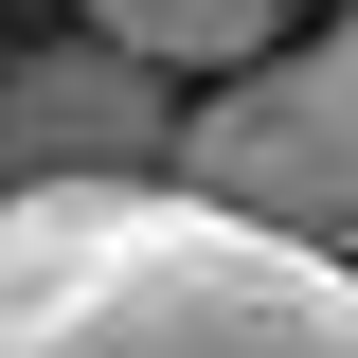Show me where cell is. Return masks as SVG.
<instances>
[{
  "label": "cell",
  "mask_w": 358,
  "mask_h": 358,
  "mask_svg": "<svg viewBox=\"0 0 358 358\" xmlns=\"http://www.w3.org/2000/svg\"><path fill=\"white\" fill-rule=\"evenodd\" d=\"M0 358H358V268L197 179H0Z\"/></svg>",
  "instance_id": "obj_1"
},
{
  "label": "cell",
  "mask_w": 358,
  "mask_h": 358,
  "mask_svg": "<svg viewBox=\"0 0 358 358\" xmlns=\"http://www.w3.org/2000/svg\"><path fill=\"white\" fill-rule=\"evenodd\" d=\"M162 179L233 197V215L305 233V251H358V18L322 36H268L251 72H215V108H179Z\"/></svg>",
  "instance_id": "obj_2"
},
{
  "label": "cell",
  "mask_w": 358,
  "mask_h": 358,
  "mask_svg": "<svg viewBox=\"0 0 358 358\" xmlns=\"http://www.w3.org/2000/svg\"><path fill=\"white\" fill-rule=\"evenodd\" d=\"M179 143V72L126 36H54L0 72V179H143Z\"/></svg>",
  "instance_id": "obj_3"
},
{
  "label": "cell",
  "mask_w": 358,
  "mask_h": 358,
  "mask_svg": "<svg viewBox=\"0 0 358 358\" xmlns=\"http://www.w3.org/2000/svg\"><path fill=\"white\" fill-rule=\"evenodd\" d=\"M90 18H108L126 54H162V72H251L305 0H90Z\"/></svg>",
  "instance_id": "obj_4"
}]
</instances>
